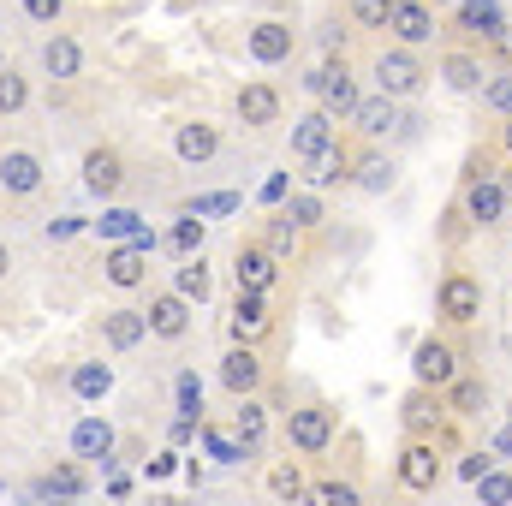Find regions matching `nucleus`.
<instances>
[{
    "label": "nucleus",
    "instance_id": "obj_21",
    "mask_svg": "<svg viewBox=\"0 0 512 506\" xmlns=\"http://www.w3.org/2000/svg\"><path fill=\"white\" fill-rule=\"evenodd\" d=\"M453 30L489 42L495 30H507V6H501V0H459V6H453Z\"/></svg>",
    "mask_w": 512,
    "mask_h": 506
},
{
    "label": "nucleus",
    "instance_id": "obj_49",
    "mask_svg": "<svg viewBox=\"0 0 512 506\" xmlns=\"http://www.w3.org/2000/svg\"><path fill=\"white\" fill-rule=\"evenodd\" d=\"M286 185H292V179H286V173H268V179H262V191H256V197H262V203H268V209H280V203H286Z\"/></svg>",
    "mask_w": 512,
    "mask_h": 506
},
{
    "label": "nucleus",
    "instance_id": "obj_54",
    "mask_svg": "<svg viewBox=\"0 0 512 506\" xmlns=\"http://www.w3.org/2000/svg\"><path fill=\"white\" fill-rule=\"evenodd\" d=\"M489 48L501 54V72H512V24H507V30H495V36H489Z\"/></svg>",
    "mask_w": 512,
    "mask_h": 506
},
{
    "label": "nucleus",
    "instance_id": "obj_58",
    "mask_svg": "<svg viewBox=\"0 0 512 506\" xmlns=\"http://www.w3.org/2000/svg\"><path fill=\"white\" fill-rule=\"evenodd\" d=\"M501 185H507V197H512V173H507V179H501Z\"/></svg>",
    "mask_w": 512,
    "mask_h": 506
},
{
    "label": "nucleus",
    "instance_id": "obj_19",
    "mask_svg": "<svg viewBox=\"0 0 512 506\" xmlns=\"http://www.w3.org/2000/svg\"><path fill=\"white\" fill-rule=\"evenodd\" d=\"M114 441H120V435H114L108 417H78V423H72V453L90 459V465H96V459L108 465V459H114Z\"/></svg>",
    "mask_w": 512,
    "mask_h": 506
},
{
    "label": "nucleus",
    "instance_id": "obj_59",
    "mask_svg": "<svg viewBox=\"0 0 512 506\" xmlns=\"http://www.w3.org/2000/svg\"><path fill=\"white\" fill-rule=\"evenodd\" d=\"M435 6H459V0H435Z\"/></svg>",
    "mask_w": 512,
    "mask_h": 506
},
{
    "label": "nucleus",
    "instance_id": "obj_60",
    "mask_svg": "<svg viewBox=\"0 0 512 506\" xmlns=\"http://www.w3.org/2000/svg\"><path fill=\"white\" fill-rule=\"evenodd\" d=\"M0 72H6V54H0Z\"/></svg>",
    "mask_w": 512,
    "mask_h": 506
},
{
    "label": "nucleus",
    "instance_id": "obj_16",
    "mask_svg": "<svg viewBox=\"0 0 512 506\" xmlns=\"http://www.w3.org/2000/svg\"><path fill=\"white\" fill-rule=\"evenodd\" d=\"M120 185H126V161L114 149H90L84 155V191L108 203V197H120Z\"/></svg>",
    "mask_w": 512,
    "mask_h": 506
},
{
    "label": "nucleus",
    "instance_id": "obj_20",
    "mask_svg": "<svg viewBox=\"0 0 512 506\" xmlns=\"http://www.w3.org/2000/svg\"><path fill=\"white\" fill-rule=\"evenodd\" d=\"M251 60L256 66H280V60H292V24H280V18H262L251 24Z\"/></svg>",
    "mask_w": 512,
    "mask_h": 506
},
{
    "label": "nucleus",
    "instance_id": "obj_34",
    "mask_svg": "<svg viewBox=\"0 0 512 506\" xmlns=\"http://www.w3.org/2000/svg\"><path fill=\"white\" fill-rule=\"evenodd\" d=\"M90 227H96L102 239H114V245H131L137 233H149L137 209H102V221H90Z\"/></svg>",
    "mask_w": 512,
    "mask_h": 506
},
{
    "label": "nucleus",
    "instance_id": "obj_40",
    "mask_svg": "<svg viewBox=\"0 0 512 506\" xmlns=\"http://www.w3.org/2000/svg\"><path fill=\"white\" fill-rule=\"evenodd\" d=\"M36 495H48V501H54V495H60V501H78V495H84V471H78V465H60V471H48V477L36 483Z\"/></svg>",
    "mask_w": 512,
    "mask_h": 506
},
{
    "label": "nucleus",
    "instance_id": "obj_14",
    "mask_svg": "<svg viewBox=\"0 0 512 506\" xmlns=\"http://www.w3.org/2000/svg\"><path fill=\"white\" fill-rule=\"evenodd\" d=\"M215 376H221V387H227L233 399H256V387H262V358H256V346H233Z\"/></svg>",
    "mask_w": 512,
    "mask_h": 506
},
{
    "label": "nucleus",
    "instance_id": "obj_55",
    "mask_svg": "<svg viewBox=\"0 0 512 506\" xmlns=\"http://www.w3.org/2000/svg\"><path fill=\"white\" fill-rule=\"evenodd\" d=\"M417 131H423V120H417V114H405V120H399V131H393V137H399V143H411Z\"/></svg>",
    "mask_w": 512,
    "mask_h": 506
},
{
    "label": "nucleus",
    "instance_id": "obj_44",
    "mask_svg": "<svg viewBox=\"0 0 512 506\" xmlns=\"http://www.w3.org/2000/svg\"><path fill=\"white\" fill-rule=\"evenodd\" d=\"M185 209H191L197 221H209V215H239V209H245V197H239V191H209V197H191Z\"/></svg>",
    "mask_w": 512,
    "mask_h": 506
},
{
    "label": "nucleus",
    "instance_id": "obj_46",
    "mask_svg": "<svg viewBox=\"0 0 512 506\" xmlns=\"http://www.w3.org/2000/svg\"><path fill=\"white\" fill-rule=\"evenodd\" d=\"M393 6H399V0H352V24L387 30V24H393Z\"/></svg>",
    "mask_w": 512,
    "mask_h": 506
},
{
    "label": "nucleus",
    "instance_id": "obj_32",
    "mask_svg": "<svg viewBox=\"0 0 512 506\" xmlns=\"http://www.w3.org/2000/svg\"><path fill=\"white\" fill-rule=\"evenodd\" d=\"M268 495H274V501H286V506L310 501V483H304V471H298V459H280V465L268 471Z\"/></svg>",
    "mask_w": 512,
    "mask_h": 506
},
{
    "label": "nucleus",
    "instance_id": "obj_29",
    "mask_svg": "<svg viewBox=\"0 0 512 506\" xmlns=\"http://www.w3.org/2000/svg\"><path fill=\"white\" fill-rule=\"evenodd\" d=\"M233 435H239L245 453H256V447L268 441V405H262V399H239V411H233Z\"/></svg>",
    "mask_w": 512,
    "mask_h": 506
},
{
    "label": "nucleus",
    "instance_id": "obj_24",
    "mask_svg": "<svg viewBox=\"0 0 512 506\" xmlns=\"http://www.w3.org/2000/svg\"><path fill=\"white\" fill-rule=\"evenodd\" d=\"M274 256L262 251V245H239V256H233V280H239V292H268L274 286Z\"/></svg>",
    "mask_w": 512,
    "mask_h": 506
},
{
    "label": "nucleus",
    "instance_id": "obj_38",
    "mask_svg": "<svg viewBox=\"0 0 512 506\" xmlns=\"http://www.w3.org/2000/svg\"><path fill=\"white\" fill-rule=\"evenodd\" d=\"M310 506H364V489L346 483V477H322V483L310 489Z\"/></svg>",
    "mask_w": 512,
    "mask_h": 506
},
{
    "label": "nucleus",
    "instance_id": "obj_22",
    "mask_svg": "<svg viewBox=\"0 0 512 506\" xmlns=\"http://www.w3.org/2000/svg\"><path fill=\"white\" fill-rule=\"evenodd\" d=\"M399 120H405V108H399V102H387V96H376V90H370V96L358 102V114H352V126L364 131L370 143L393 137V131H399Z\"/></svg>",
    "mask_w": 512,
    "mask_h": 506
},
{
    "label": "nucleus",
    "instance_id": "obj_52",
    "mask_svg": "<svg viewBox=\"0 0 512 506\" xmlns=\"http://www.w3.org/2000/svg\"><path fill=\"white\" fill-rule=\"evenodd\" d=\"M316 42H322V54H328V60H334V54L346 60V30H340V24H322V36H316Z\"/></svg>",
    "mask_w": 512,
    "mask_h": 506
},
{
    "label": "nucleus",
    "instance_id": "obj_56",
    "mask_svg": "<svg viewBox=\"0 0 512 506\" xmlns=\"http://www.w3.org/2000/svg\"><path fill=\"white\" fill-rule=\"evenodd\" d=\"M6 268H12V256H6V239H0V274H6Z\"/></svg>",
    "mask_w": 512,
    "mask_h": 506
},
{
    "label": "nucleus",
    "instance_id": "obj_50",
    "mask_svg": "<svg viewBox=\"0 0 512 506\" xmlns=\"http://www.w3.org/2000/svg\"><path fill=\"white\" fill-rule=\"evenodd\" d=\"M18 6H24V18H36V24H54L66 0H18Z\"/></svg>",
    "mask_w": 512,
    "mask_h": 506
},
{
    "label": "nucleus",
    "instance_id": "obj_33",
    "mask_svg": "<svg viewBox=\"0 0 512 506\" xmlns=\"http://www.w3.org/2000/svg\"><path fill=\"white\" fill-rule=\"evenodd\" d=\"M280 215H286L298 233H310V227H322V221H328V209H322V197H316V191H292V197L280 203Z\"/></svg>",
    "mask_w": 512,
    "mask_h": 506
},
{
    "label": "nucleus",
    "instance_id": "obj_36",
    "mask_svg": "<svg viewBox=\"0 0 512 506\" xmlns=\"http://www.w3.org/2000/svg\"><path fill=\"white\" fill-rule=\"evenodd\" d=\"M495 465H501V459H495V453H489V447H465V453H459V459H453V477H459V483H465V489H477V483H483V477H489V471H495Z\"/></svg>",
    "mask_w": 512,
    "mask_h": 506
},
{
    "label": "nucleus",
    "instance_id": "obj_42",
    "mask_svg": "<svg viewBox=\"0 0 512 506\" xmlns=\"http://www.w3.org/2000/svg\"><path fill=\"white\" fill-rule=\"evenodd\" d=\"M173 393H179V417L185 423H203V381H197V370H179L173 376Z\"/></svg>",
    "mask_w": 512,
    "mask_h": 506
},
{
    "label": "nucleus",
    "instance_id": "obj_57",
    "mask_svg": "<svg viewBox=\"0 0 512 506\" xmlns=\"http://www.w3.org/2000/svg\"><path fill=\"white\" fill-rule=\"evenodd\" d=\"M501 143H507V155H512V120H507V131H501Z\"/></svg>",
    "mask_w": 512,
    "mask_h": 506
},
{
    "label": "nucleus",
    "instance_id": "obj_18",
    "mask_svg": "<svg viewBox=\"0 0 512 506\" xmlns=\"http://www.w3.org/2000/svg\"><path fill=\"white\" fill-rule=\"evenodd\" d=\"M441 399H447V417H483V411L495 405V387L477 376V370H465V376L453 381Z\"/></svg>",
    "mask_w": 512,
    "mask_h": 506
},
{
    "label": "nucleus",
    "instance_id": "obj_37",
    "mask_svg": "<svg viewBox=\"0 0 512 506\" xmlns=\"http://www.w3.org/2000/svg\"><path fill=\"white\" fill-rule=\"evenodd\" d=\"M72 393H78V399H108V393H114V370H108V364H78V370H72Z\"/></svg>",
    "mask_w": 512,
    "mask_h": 506
},
{
    "label": "nucleus",
    "instance_id": "obj_45",
    "mask_svg": "<svg viewBox=\"0 0 512 506\" xmlns=\"http://www.w3.org/2000/svg\"><path fill=\"white\" fill-rule=\"evenodd\" d=\"M483 108L501 114V120H512V72H489V84H483Z\"/></svg>",
    "mask_w": 512,
    "mask_h": 506
},
{
    "label": "nucleus",
    "instance_id": "obj_30",
    "mask_svg": "<svg viewBox=\"0 0 512 506\" xmlns=\"http://www.w3.org/2000/svg\"><path fill=\"white\" fill-rule=\"evenodd\" d=\"M42 66H48V78H78L84 72V48L72 36H48L42 42Z\"/></svg>",
    "mask_w": 512,
    "mask_h": 506
},
{
    "label": "nucleus",
    "instance_id": "obj_39",
    "mask_svg": "<svg viewBox=\"0 0 512 506\" xmlns=\"http://www.w3.org/2000/svg\"><path fill=\"white\" fill-rule=\"evenodd\" d=\"M197 435H203V447H209V459H215V465H245V459H251V453L239 447V435H233V429H197Z\"/></svg>",
    "mask_w": 512,
    "mask_h": 506
},
{
    "label": "nucleus",
    "instance_id": "obj_13",
    "mask_svg": "<svg viewBox=\"0 0 512 506\" xmlns=\"http://www.w3.org/2000/svg\"><path fill=\"white\" fill-rule=\"evenodd\" d=\"M268 328H274V316H268V292H239V304H233V322H227L233 346H256Z\"/></svg>",
    "mask_w": 512,
    "mask_h": 506
},
{
    "label": "nucleus",
    "instance_id": "obj_4",
    "mask_svg": "<svg viewBox=\"0 0 512 506\" xmlns=\"http://www.w3.org/2000/svg\"><path fill=\"white\" fill-rule=\"evenodd\" d=\"M459 376H465V364H459V346H453V340L423 334V340L411 346V387H435V393H447Z\"/></svg>",
    "mask_w": 512,
    "mask_h": 506
},
{
    "label": "nucleus",
    "instance_id": "obj_28",
    "mask_svg": "<svg viewBox=\"0 0 512 506\" xmlns=\"http://www.w3.org/2000/svg\"><path fill=\"white\" fill-rule=\"evenodd\" d=\"M173 292H179L185 304H209V292H215L209 262H203V256H185V268H173Z\"/></svg>",
    "mask_w": 512,
    "mask_h": 506
},
{
    "label": "nucleus",
    "instance_id": "obj_35",
    "mask_svg": "<svg viewBox=\"0 0 512 506\" xmlns=\"http://www.w3.org/2000/svg\"><path fill=\"white\" fill-rule=\"evenodd\" d=\"M203 239H209V221H197L191 209H185V215L173 221V233H167V245L179 256H203Z\"/></svg>",
    "mask_w": 512,
    "mask_h": 506
},
{
    "label": "nucleus",
    "instance_id": "obj_11",
    "mask_svg": "<svg viewBox=\"0 0 512 506\" xmlns=\"http://www.w3.org/2000/svg\"><path fill=\"white\" fill-rule=\"evenodd\" d=\"M435 72H441V84H447L453 96H483V84H489V72H483V54H471V48H447Z\"/></svg>",
    "mask_w": 512,
    "mask_h": 506
},
{
    "label": "nucleus",
    "instance_id": "obj_51",
    "mask_svg": "<svg viewBox=\"0 0 512 506\" xmlns=\"http://www.w3.org/2000/svg\"><path fill=\"white\" fill-rule=\"evenodd\" d=\"M489 453H495L501 465H512V411H507V423H501V429L489 435Z\"/></svg>",
    "mask_w": 512,
    "mask_h": 506
},
{
    "label": "nucleus",
    "instance_id": "obj_15",
    "mask_svg": "<svg viewBox=\"0 0 512 506\" xmlns=\"http://www.w3.org/2000/svg\"><path fill=\"white\" fill-rule=\"evenodd\" d=\"M393 179H399V161H393L387 149H376V143L352 161V185H358L364 197H387V191H393Z\"/></svg>",
    "mask_w": 512,
    "mask_h": 506
},
{
    "label": "nucleus",
    "instance_id": "obj_5",
    "mask_svg": "<svg viewBox=\"0 0 512 506\" xmlns=\"http://www.w3.org/2000/svg\"><path fill=\"white\" fill-rule=\"evenodd\" d=\"M393 477L405 495H429L441 477H447V459H441V441H405L399 459H393Z\"/></svg>",
    "mask_w": 512,
    "mask_h": 506
},
{
    "label": "nucleus",
    "instance_id": "obj_61",
    "mask_svg": "<svg viewBox=\"0 0 512 506\" xmlns=\"http://www.w3.org/2000/svg\"><path fill=\"white\" fill-rule=\"evenodd\" d=\"M256 6H268V0H256Z\"/></svg>",
    "mask_w": 512,
    "mask_h": 506
},
{
    "label": "nucleus",
    "instance_id": "obj_8",
    "mask_svg": "<svg viewBox=\"0 0 512 506\" xmlns=\"http://www.w3.org/2000/svg\"><path fill=\"white\" fill-rule=\"evenodd\" d=\"M459 209H465V221L483 233V227H501L507 221V209H512V197H507V185H501V173H489V179H471L465 191H459Z\"/></svg>",
    "mask_w": 512,
    "mask_h": 506
},
{
    "label": "nucleus",
    "instance_id": "obj_7",
    "mask_svg": "<svg viewBox=\"0 0 512 506\" xmlns=\"http://www.w3.org/2000/svg\"><path fill=\"white\" fill-rule=\"evenodd\" d=\"M399 429H405V441H441V429H447V399H441L435 387H411V393L399 399Z\"/></svg>",
    "mask_w": 512,
    "mask_h": 506
},
{
    "label": "nucleus",
    "instance_id": "obj_26",
    "mask_svg": "<svg viewBox=\"0 0 512 506\" xmlns=\"http://www.w3.org/2000/svg\"><path fill=\"white\" fill-rule=\"evenodd\" d=\"M233 108H239V120H245V126H274V120H280V90H274V84H262V78H251V84L239 90V102H233Z\"/></svg>",
    "mask_w": 512,
    "mask_h": 506
},
{
    "label": "nucleus",
    "instance_id": "obj_25",
    "mask_svg": "<svg viewBox=\"0 0 512 506\" xmlns=\"http://www.w3.org/2000/svg\"><path fill=\"white\" fill-rule=\"evenodd\" d=\"M102 340H108L114 352L143 346V340H149V316H143V310H126V304H120V310H108V316H102Z\"/></svg>",
    "mask_w": 512,
    "mask_h": 506
},
{
    "label": "nucleus",
    "instance_id": "obj_47",
    "mask_svg": "<svg viewBox=\"0 0 512 506\" xmlns=\"http://www.w3.org/2000/svg\"><path fill=\"white\" fill-rule=\"evenodd\" d=\"M24 102H30V84L18 72H0V114H18Z\"/></svg>",
    "mask_w": 512,
    "mask_h": 506
},
{
    "label": "nucleus",
    "instance_id": "obj_17",
    "mask_svg": "<svg viewBox=\"0 0 512 506\" xmlns=\"http://www.w3.org/2000/svg\"><path fill=\"white\" fill-rule=\"evenodd\" d=\"M173 155L191 161V167L215 161V155H221V126H209V120H185V126L173 131Z\"/></svg>",
    "mask_w": 512,
    "mask_h": 506
},
{
    "label": "nucleus",
    "instance_id": "obj_62",
    "mask_svg": "<svg viewBox=\"0 0 512 506\" xmlns=\"http://www.w3.org/2000/svg\"><path fill=\"white\" fill-rule=\"evenodd\" d=\"M60 506H72V501H60Z\"/></svg>",
    "mask_w": 512,
    "mask_h": 506
},
{
    "label": "nucleus",
    "instance_id": "obj_1",
    "mask_svg": "<svg viewBox=\"0 0 512 506\" xmlns=\"http://www.w3.org/2000/svg\"><path fill=\"white\" fill-rule=\"evenodd\" d=\"M304 90L316 96V108H328L334 120H352L358 114V102H364V84L352 78V66L346 60H322L310 78H304Z\"/></svg>",
    "mask_w": 512,
    "mask_h": 506
},
{
    "label": "nucleus",
    "instance_id": "obj_41",
    "mask_svg": "<svg viewBox=\"0 0 512 506\" xmlns=\"http://www.w3.org/2000/svg\"><path fill=\"white\" fill-rule=\"evenodd\" d=\"M471 501L477 506H512V465H495V471L471 489Z\"/></svg>",
    "mask_w": 512,
    "mask_h": 506
},
{
    "label": "nucleus",
    "instance_id": "obj_3",
    "mask_svg": "<svg viewBox=\"0 0 512 506\" xmlns=\"http://www.w3.org/2000/svg\"><path fill=\"white\" fill-rule=\"evenodd\" d=\"M370 84H376V96H387V102H411L429 84V72H423V60L411 48H382L376 66H370Z\"/></svg>",
    "mask_w": 512,
    "mask_h": 506
},
{
    "label": "nucleus",
    "instance_id": "obj_43",
    "mask_svg": "<svg viewBox=\"0 0 512 506\" xmlns=\"http://www.w3.org/2000/svg\"><path fill=\"white\" fill-rule=\"evenodd\" d=\"M292 245H298V227H292V221L274 209V215H268V233H262V251L280 262V256H292Z\"/></svg>",
    "mask_w": 512,
    "mask_h": 506
},
{
    "label": "nucleus",
    "instance_id": "obj_31",
    "mask_svg": "<svg viewBox=\"0 0 512 506\" xmlns=\"http://www.w3.org/2000/svg\"><path fill=\"white\" fill-rule=\"evenodd\" d=\"M304 185H310V191L352 185V155H346V149H328V155H316V161H310V173H304Z\"/></svg>",
    "mask_w": 512,
    "mask_h": 506
},
{
    "label": "nucleus",
    "instance_id": "obj_6",
    "mask_svg": "<svg viewBox=\"0 0 512 506\" xmlns=\"http://www.w3.org/2000/svg\"><path fill=\"white\" fill-rule=\"evenodd\" d=\"M286 441H292V453H304V459L328 453V447H334V405L310 399V405L286 411Z\"/></svg>",
    "mask_w": 512,
    "mask_h": 506
},
{
    "label": "nucleus",
    "instance_id": "obj_27",
    "mask_svg": "<svg viewBox=\"0 0 512 506\" xmlns=\"http://www.w3.org/2000/svg\"><path fill=\"white\" fill-rule=\"evenodd\" d=\"M108 280H114L120 292L143 286V280H149V251H137V245H114V251H108Z\"/></svg>",
    "mask_w": 512,
    "mask_h": 506
},
{
    "label": "nucleus",
    "instance_id": "obj_9",
    "mask_svg": "<svg viewBox=\"0 0 512 506\" xmlns=\"http://www.w3.org/2000/svg\"><path fill=\"white\" fill-rule=\"evenodd\" d=\"M328 149H340V131H334V114L328 108H310V114H298L292 120V161H316V155H328Z\"/></svg>",
    "mask_w": 512,
    "mask_h": 506
},
{
    "label": "nucleus",
    "instance_id": "obj_10",
    "mask_svg": "<svg viewBox=\"0 0 512 506\" xmlns=\"http://www.w3.org/2000/svg\"><path fill=\"white\" fill-rule=\"evenodd\" d=\"M387 30H393V48H411V54H417V48L435 42V6H429V0H399Z\"/></svg>",
    "mask_w": 512,
    "mask_h": 506
},
{
    "label": "nucleus",
    "instance_id": "obj_53",
    "mask_svg": "<svg viewBox=\"0 0 512 506\" xmlns=\"http://www.w3.org/2000/svg\"><path fill=\"white\" fill-rule=\"evenodd\" d=\"M90 221H78V215H60V221H48V239H78Z\"/></svg>",
    "mask_w": 512,
    "mask_h": 506
},
{
    "label": "nucleus",
    "instance_id": "obj_2",
    "mask_svg": "<svg viewBox=\"0 0 512 506\" xmlns=\"http://www.w3.org/2000/svg\"><path fill=\"white\" fill-rule=\"evenodd\" d=\"M435 316H441L447 328H471V322L483 316V280H477L471 268H447L441 286H435Z\"/></svg>",
    "mask_w": 512,
    "mask_h": 506
},
{
    "label": "nucleus",
    "instance_id": "obj_48",
    "mask_svg": "<svg viewBox=\"0 0 512 506\" xmlns=\"http://www.w3.org/2000/svg\"><path fill=\"white\" fill-rule=\"evenodd\" d=\"M465 233H477V227H471V221H465V209L453 203V209L441 215V245H465Z\"/></svg>",
    "mask_w": 512,
    "mask_h": 506
},
{
    "label": "nucleus",
    "instance_id": "obj_12",
    "mask_svg": "<svg viewBox=\"0 0 512 506\" xmlns=\"http://www.w3.org/2000/svg\"><path fill=\"white\" fill-rule=\"evenodd\" d=\"M191 310H197V304H185L179 292H155L143 316H149V334H155V340H185V334H191Z\"/></svg>",
    "mask_w": 512,
    "mask_h": 506
},
{
    "label": "nucleus",
    "instance_id": "obj_23",
    "mask_svg": "<svg viewBox=\"0 0 512 506\" xmlns=\"http://www.w3.org/2000/svg\"><path fill=\"white\" fill-rule=\"evenodd\" d=\"M0 185H6L12 197L42 191V161H36L30 149H6V155H0Z\"/></svg>",
    "mask_w": 512,
    "mask_h": 506
}]
</instances>
